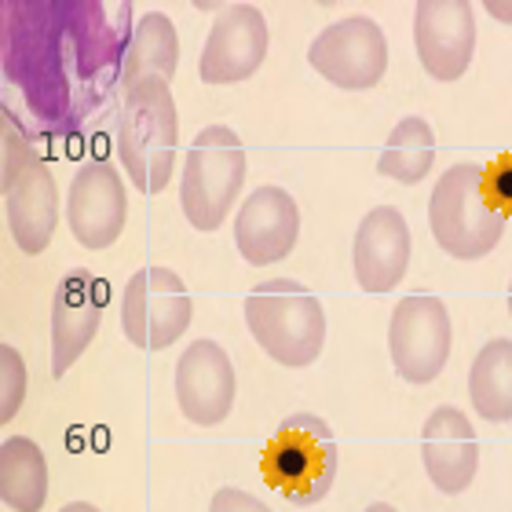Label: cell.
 <instances>
[{
	"label": "cell",
	"mask_w": 512,
	"mask_h": 512,
	"mask_svg": "<svg viewBox=\"0 0 512 512\" xmlns=\"http://www.w3.org/2000/svg\"><path fill=\"white\" fill-rule=\"evenodd\" d=\"M363 512H395L392 505H384V502H374V505H366Z\"/></svg>",
	"instance_id": "cell-28"
},
{
	"label": "cell",
	"mask_w": 512,
	"mask_h": 512,
	"mask_svg": "<svg viewBox=\"0 0 512 512\" xmlns=\"http://www.w3.org/2000/svg\"><path fill=\"white\" fill-rule=\"evenodd\" d=\"M428 224L443 253H450L454 260H480L502 242L509 216H502L487 202L483 165L461 161V165H450L432 187Z\"/></svg>",
	"instance_id": "cell-4"
},
{
	"label": "cell",
	"mask_w": 512,
	"mask_h": 512,
	"mask_svg": "<svg viewBox=\"0 0 512 512\" xmlns=\"http://www.w3.org/2000/svg\"><path fill=\"white\" fill-rule=\"evenodd\" d=\"M194 304L183 278L172 267L150 264L125 282L121 293V330L143 352L172 348L191 330Z\"/></svg>",
	"instance_id": "cell-6"
},
{
	"label": "cell",
	"mask_w": 512,
	"mask_h": 512,
	"mask_svg": "<svg viewBox=\"0 0 512 512\" xmlns=\"http://www.w3.org/2000/svg\"><path fill=\"white\" fill-rule=\"evenodd\" d=\"M176 63H180V37H176V26H172L169 15L161 11H147L139 19L136 33H132V44H128L125 66H121V88H132L147 77H161V81H172L176 74Z\"/></svg>",
	"instance_id": "cell-19"
},
{
	"label": "cell",
	"mask_w": 512,
	"mask_h": 512,
	"mask_svg": "<svg viewBox=\"0 0 512 512\" xmlns=\"http://www.w3.org/2000/svg\"><path fill=\"white\" fill-rule=\"evenodd\" d=\"M421 458H425V472L436 483V491H469L480 469V439L458 406H436L428 414L425 432H421Z\"/></svg>",
	"instance_id": "cell-16"
},
{
	"label": "cell",
	"mask_w": 512,
	"mask_h": 512,
	"mask_svg": "<svg viewBox=\"0 0 512 512\" xmlns=\"http://www.w3.org/2000/svg\"><path fill=\"white\" fill-rule=\"evenodd\" d=\"M352 264L366 293H388L403 282L410 264V227L395 205H377L359 220Z\"/></svg>",
	"instance_id": "cell-15"
},
{
	"label": "cell",
	"mask_w": 512,
	"mask_h": 512,
	"mask_svg": "<svg viewBox=\"0 0 512 512\" xmlns=\"http://www.w3.org/2000/svg\"><path fill=\"white\" fill-rule=\"evenodd\" d=\"M469 399L483 421H512V341L498 337L480 348L469 370Z\"/></svg>",
	"instance_id": "cell-20"
},
{
	"label": "cell",
	"mask_w": 512,
	"mask_h": 512,
	"mask_svg": "<svg viewBox=\"0 0 512 512\" xmlns=\"http://www.w3.org/2000/svg\"><path fill=\"white\" fill-rule=\"evenodd\" d=\"M417 59L432 81H458L476 52V15L465 0H421L414 8Z\"/></svg>",
	"instance_id": "cell-10"
},
{
	"label": "cell",
	"mask_w": 512,
	"mask_h": 512,
	"mask_svg": "<svg viewBox=\"0 0 512 512\" xmlns=\"http://www.w3.org/2000/svg\"><path fill=\"white\" fill-rule=\"evenodd\" d=\"M454 344L447 304L432 293H410L395 304L388 319V352L399 377L410 384H428L443 374Z\"/></svg>",
	"instance_id": "cell-7"
},
{
	"label": "cell",
	"mask_w": 512,
	"mask_h": 512,
	"mask_svg": "<svg viewBox=\"0 0 512 512\" xmlns=\"http://www.w3.org/2000/svg\"><path fill=\"white\" fill-rule=\"evenodd\" d=\"M22 399H26V366H22V355L4 344L0 348V421L4 425L19 414Z\"/></svg>",
	"instance_id": "cell-22"
},
{
	"label": "cell",
	"mask_w": 512,
	"mask_h": 512,
	"mask_svg": "<svg viewBox=\"0 0 512 512\" xmlns=\"http://www.w3.org/2000/svg\"><path fill=\"white\" fill-rule=\"evenodd\" d=\"M246 326L278 366L304 370L326 344V311L297 278H267L249 289Z\"/></svg>",
	"instance_id": "cell-2"
},
{
	"label": "cell",
	"mask_w": 512,
	"mask_h": 512,
	"mask_svg": "<svg viewBox=\"0 0 512 512\" xmlns=\"http://www.w3.org/2000/svg\"><path fill=\"white\" fill-rule=\"evenodd\" d=\"M267 55V22L253 4H235L213 22L202 48V74L205 85H235L260 70Z\"/></svg>",
	"instance_id": "cell-13"
},
{
	"label": "cell",
	"mask_w": 512,
	"mask_h": 512,
	"mask_svg": "<svg viewBox=\"0 0 512 512\" xmlns=\"http://www.w3.org/2000/svg\"><path fill=\"white\" fill-rule=\"evenodd\" d=\"M297 235L300 209L293 194L282 187H256L235 216V246L253 267L286 260L297 246Z\"/></svg>",
	"instance_id": "cell-14"
},
{
	"label": "cell",
	"mask_w": 512,
	"mask_h": 512,
	"mask_svg": "<svg viewBox=\"0 0 512 512\" xmlns=\"http://www.w3.org/2000/svg\"><path fill=\"white\" fill-rule=\"evenodd\" d=\"M30 161H37V150L30 147V139L22 136L19 125H11V114L4 110V169H0V187L15 183Z\"/></svg>",
	"instance_id": "cell-23"
},
{
	"label": "cell",
	"mask_w": 512,
	"mask_h": 512,
	"mask_svg": "<svg viewBox=\"0 0 512 512\" xmlns=\"http://www.w3.org/2000/svg\"><path fill=\"white\" fill-rule=\"evenodd\" d=\"M436 161V136L425 118H403L392 128V136L384 139L381 158H377V172L395 183L414 187L428 176Z\"/></svg>",
	"instance_id": "cell-21"
},
{
	"label": "cell",
	"mask_w": 512,
	"mask_h": 512,
	"mask_svg": "<svg viewBox=\"0 0 512 512\" xmlns=\"http://www.w3.org/2000/svg\"><path fill=\"white\" fill-rule=\"evenodd\" d=\"M0 498L11 512H41L48 502V461L33 439L0 443Z\"/></svg>",
	"instance_id": "cell-18"
},
{
	"label": "cell",
	"mask_w": 512,
	"mask_h": 512,
	"mask_svg": "<svg viewBox=\"0 0 512 512\" xmlns=\"http://www.w3.org/2000/svg\"><path fill=\"white\" fill-rule=\"evenodd\" d=\"M176 143H180V118L169 81L147 77L128 88L121 99L114 147L136 191L158 194L169 187L176 169Z\"/></svg>",
	"instance_id": "cell-1"
},
{
	"label": "cell",
	"mask_w": 512,
	"mask_h": 512,
	"mask_svg": "<svg viewBox=\"0 0 512 512\" xmlns=\"http://www.w3.org/2000/svg\"><path fill=\"white\" fill-rule=\"evenodd\" d=\"M509 311H512V286H509Z\"/></svg>",
	"instance_id": "cell-29"
},
{
	"label": "cell",
	"mask_w": 512,
	"mask_h": 512,
	"mask_svg": "<svg viewBox=\"0 0 512 512\" xmlns=\"http://www.w3.org/2000/svg\"><path fill=\"white\" fill-rule=\"evenodd\" d=\"M337 465L341 454L330 425L308 410L286 417L260 454L264 483L293 505L322 502L337 480Z\"/></svg>",
	"instance_id": "cell-3"
},
{
	"label": "cell",
	"mask_w": 512,
	"mask_h": 512,
	"mask_svg": "<svg viewBox=\"0 0 512 512\" xmlns=\"http://www.w3.org/2000/svg\"><path fill=\"white\" fill-rule=\"evenodd\" d=\"M308 63L330 85L344 92H366L388 70V41L374 19L352 15V19L326 26L315 37V44L308 48Z\"/></svg>",
	"instance_id": "cell-8"
},
{
	"label": "cell",
	"mask_w": 512,
	"mask_h": 512,
	"mask_svg": "<svg viewBox=\"0 0 512 512\" xmlns=\"http://www.w3.org/2000/svg\"><path fill=\"white\" fill-rule=\"evenodd\" d=\"M4 220L15 246L26 256H41L52 246L55 224H59V187L41 158L30 161L15 176V183L4 187Z\"/></svg>",
	"instance_id": "cell-17"
},
{
	"label": "cell",
	"mask_w": 512,
	"mask_h": 512,
	"mask_svg": "<svg viewBox=\"0 0 512 512\" xmlns=\"http://www.w3.org/2000/svg\"><path fill=\"white\" fill-rule=\"evenodd\" d=\"M209 512H216V509H209Z\"/></svg>",
	"instance_id": "cell-30"
},
{
	"label": "cell",
	"mask_w": 512,
	"mask_h": 512,
	"mask_svg": "<svg viewBox=\"0 0 512 512\" xmlns=\"http://www.w3.org/2000/svg\"><path fill=\"white\" fill-rule=\"evenodd\" d=\"M209 509H216V512H271L256 494L242 491V487H220V491L213 494Z\"/></svg>",
	"instance_id": "cell-25"
},
{
	"label": "cell",
	"mask_w": 512,
	"mask_h": 512,
	"mask_svg": "<svg viewBox=\"0 0 512 512\" xmlns=\"http://www.w3.org/2000/svg\"><path fill=\"white\" fill-rule=\"evenodd\" d=\"M107 308V286L88 267L66 271L52 300V374L66 377L70 366L96 341Z\"/></svg>",
	"instance_id": "cell-11"
},
{
	"label": "cell",
	"mask_w": 512,
	"mask_h": 512,
	"mask_svg": "<svg viewBox=\"0 0 512 512\" xmlns=\"http://www.w3.org/2000/svg\"><path fill=\"white\" fill-rule=\"evenodd\" d=\"M59 512H99L92 502H70V505H63Z\"/></svg>",
	"instance_id": "cell-27"
},
{
	"label": "cell",
	"mask_w": 512,
	"mask_h": 512,
	"mask_svg": "<svg viewBox=\"0 0 512 512\" xmlns=\"http://www.w3.org/2000/svg\"><path fill=\"white\" fill-rule=\"evenodd\" d=\"M246 147L227 125H209L191 143V154L183 161L180 205L183 216L198 231H216L224 224L231 205L246 183Z\"/></svg>",
	"instance_id": "cell-5"
},
{
	"label": "cell",
	"mask_w": 512,
	"mask_h": 512,
	"mask_svg": "<svg viewBox=\"0 0 512 512\" xmlns=\"http://www.w3.org/2000/svg\"><path fill=\"white\" fill-rule=\"evenodd\" d=\"M235 366L216 341H194L176 363V403L191 425H220L235 406Z\"/></svg>",
	"instance_id": "cell-12"
},
{
	"label": "cell",
	"mask_w": 512,
	"mask_h": 512,
	"mask_svg": "<svg viewBox=\"0 0 512 512\" xmlns=\"http://www.w3.org/2000/svg\"><path fill=\"white\" fill-rule=\"evenodd\" d=\"M487 11H491L498 22H512V4H498V0H487Z\"/></svg>",
	"instance_id": "cell-26"
},
{
	"label": "cell",
	"mask_w": 512,
	"mask_h": 512,
	"mask_svg": "<svg viewBox=\"0 0 512 512\" xmlns=\"http://www.w3.org/2000/svg\"><path fill=\"white\" fill-rule=\"evenodd\" d=\"M128 220V194L110 161H85L66 194V224L85 249H110Z\"/></svg>",
	"instance_id": "cell-9"
},
{
	"label": "cell",
	"mask_w": 512,
	"mask_h": 512,
	"mask_svg": "<svg viewBox=\"0 0 512 512\" xmlns=\"http://www.w3.org/2000/svg\"><path fill=\"white\" fill-rule=\"evenodd\" d=\"M483 194L498 213L512 216V154H498L483 169Z\"/></svg>",
	"instance_id": "cell-24"
}]
</instances>
